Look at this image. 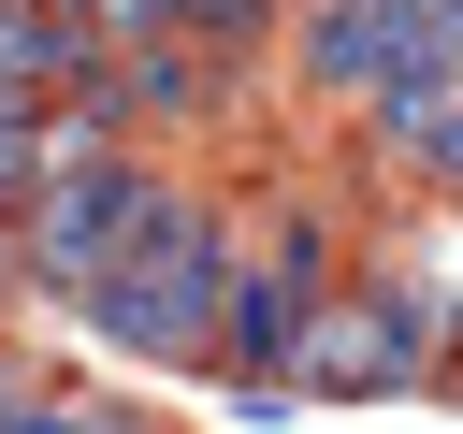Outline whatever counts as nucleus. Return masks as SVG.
Instances as JSON below:
<instances>
[{"mask_svg": "<svg viewBox=\"0 0 463 434\" xmlns=\"http://www.w3.org/2000/svg\"><path fill=\"white\" fill-rule=\"evenodd\" d=\"M434 43V0H289V87L304 101H376Z\"/></svg>", "mask_w": 463, "mask_h": 434, "instance_id": "nucleus-4", "label": "nucleus"}, {"mask_svg": "<svg viewBox=\"0 0 463 434\" xmlns=\"http://www.w3.org/2000/svg\"><path fill=\"white\" fill-rule=\"evenodd\" d=\"M101 434H159V420H130V405H101Z\"/></svg>", "mask_w": 463, "mask_h": 434, "instance_id": "nucleus-6", "label": "nucleus"}, {"mask_svg": "<svg viewBox=\"0 0 463 434\" xmlns=\"http://www.w3.org/2000/svg\"><path fill=\"white\" fill-rule=\"evenodd\" d=\"M434 318H420V289H318V333H304V362H289V405H391V391H420L434 376Z\"/></svg>", "mask_w": 463, "mask_h": 434, "instance_id": "nucleus-3", "label": "nucleus"}, {"mask_svg": "<svg viewBox=\"0 0 463 434\" xmlns=\"http://www.w3.org/2000/svg\"><path fill=\"white\" fill-rule=\"evenodd\" d=\"M116 29H188L217 58H260V43H289V0H130Z\"/></svg>", "mask_w": 463, "mask_h": 434, "instance_id": "nucleus-5", "label": "nucleus"}, {"mask_svg": "<svg viewBox=\"0 0 463 434\" xmlns=\"http://www.w3.org/2000/svg\"><path fill=\"white\" fill-rule=\"evenodd\" d=\"M159 188H174V159H159L145 130H87V116H58V174H43V188H29V217H14V289L87 304V289L145 246Z\"/></svg>", "mask_w": 463, "mask_h": 434, "instance_id": "nucleus-2", "label": "nucleus"}, {"mask_svg": "<svg viewBox=\"0 0 463 434\" xmlns=\"http://www.w3.org/2000/svg\"><path fill=\"white\" fill-rule=\"evenodd\" d=\"M232 275H246V231L174 174L159 188V217H145V246L72 304L116 362H159V376H217V333H232Z\"/></svg>", "mask_w": 463, "mask_h": 434, "instance_id": "nucleus-1", "label": "nucleus"}]
</instances>
